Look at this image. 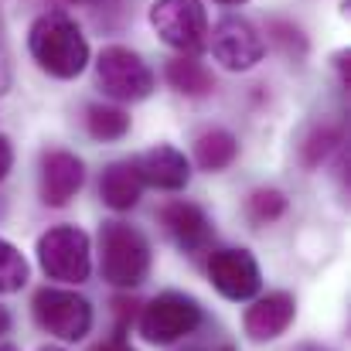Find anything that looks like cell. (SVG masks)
<instances>
[{
    "label": "cell",
    "instance_id": "14",
    "mask_svg": "<svg viewBox=\"0 0 351 351\" xmlns=\"http://www.w3.org/2000/svg\"><path fill=\"white\" fill-rule=\"evenodd\" d=\"M140 191H143V181H140L133 160L110 164V167L103 171V178H99V198H103L113 212H130V208L140 202Z\"/></svg>",
    "mask_w": 351,
    "mask_h": 351
},
{
    "label": "cell",
    "instance_id": "5",
    "mask_svg": "<svg viewBox=\"0 0 351 351\" xmlns=\"http://www.w3.org/2000/svg\"><path fill=\"white\" fill-rule=\"evenodd\" d=\"M205 321V311L195 297L188 293H178V290H167L160 297H154L143 314H140V335L150 341V345H171L191 331H198Z\"/></svg>",
    "mask_w": 351,
    "mask_h": 351
},
{
    "label": "cell",
    "instance_id": "24",
    "mask_svg": "<svg viewBox=\"0 0 351 351\" xmlns=\"http://www.w3.org/2000/svg\"><path fill=\"white\" fill-rule=\"evenodd\" d=\"M10 86V65H7V41H3V24H0V93Z\"/></svg>",
    "mask_w": 351,
    "mask_h": 351
},
{
    "label": "cell",
    "instance_id": "19",
    "mask_svg": "<svg viewBox=\"0 0 351 351\" xmlns=\"http://www.w3.org/2000/svg\"><path fill=\"white\" fill-rule=\"evenodd\" d=\"M27 283V259L17 245L0 239V293H17Z\"/></svg>",
    "mask_w": 351,
    "mask_h": 351
},
{
    "label": "cell",
    "instance_id": "20",
    "mask_svg": "<svg viewBox=\"0 0 351 351\" xmlns=\"http://www.w3.org/2000/svg\"><path fill=\"white\" fill-rule=\"evenodd\" d=\"M283 212H287L283 191H276V188H259V191L249 195V219H252L256 226H269V222H276Z\"/></svg>",
    "mask_w": 351,
    "mask_h": 351
},
{
    "label": "cell",
    "instance_id": "26",
    "mask_svg": "<svg viewBox=\"0 0 351 351\" xmlns=\"http://www.w3.org/2000/svg\"><path fill=\"white\" fill-rule=\"evenodd\" d=\"M287 351H328V348H321V345H311V341H304V345H293V348H287Z\"/></svg>",
    "mask_w": 351,
    "mask_h": 351
},
{
    "label": "cell",
    "instance_id": "28",
    "mask_svg": "<svg viewBox=\"0 0 351 351\" xmlns=\"http://www.w3.org/2000/svg\"><path fill=\"white\" fill-rule=\"evenodd\" d=\"M195 351H235L232 345H219V348H195Z\"/></svg>",
    "mask_w": 351,
    "mask_h": 351
},
{
    "label": "cell",
    "instance_id": "30",
    "mask_svg": "<svg viewBox=\"0 0 351 351\" xmlns=\"http://www.w3.org/2000/svg\"><path fill=\"white\" fill-rule=\"evenodd\" d=\"M0 351H17L14 345H0Z\"/></svg>",
    "mask_w": 351,
    "mask_h": 351
},
{
    "label": "cell",
    "instance_id": "27",
    "mask_svg": "<svg viewBox=\"0 0 351 351\" xmlns=\"http://www.w3.org/2000/svg\"><path fill=\"white\" fill-rule=\"evenodd\" d=\"M7 328H10V314L0 307V335H7Z\"/></svg>",
    "mask_w": 351,
    "mask_h": 351
},
{
    "label": "cell",
    "instance_id": "31",
    "mask_svg": "<svg viewBox=\"0 0 351 351\" xmlns=\"http://www.w3.org/2000/svg\"><path fill=\"white\" fill-rule=\"evenodd\" d=\"M219 3H245V0H219Z\"/></svg>",
    "mask_w": 351,
    "mask_h": 351
},
{
    "label": "cell",
    "instance_id": "15",
    "mask_svg": "<svg viewBox=\"0 0 351 351\" xmlns=\"http://www.w3.org/2000/svg\"><path fill=\"white\" fill-rule=\"evenodd\" d=\"M239 154V140H235L229 130H205L198 140H195V160L202 171L215 174V171H226Z\"/></svg>",
    "mask_w": 351,
    "mask_h": 351
},
{
    "label": "cell",
    "instance_id": "11",
    "mask_svg": "<svg viewBox=\"0 0 351 351\" xmlns=\"http://www.w3.org/2000/svg\"><path fill=\"white\" fill-rule=\"evenodd\" d=\"M133 164H136L140 181L150 184V188H160V191H181L191 178L188 157L178 147H167V143H157V147L143 150Z\"/></svg>",
    "mask_w": 351,
    "mask_h": 351
},
{
    "label": "cell",
    "instance_id": "13",
    "mask_svg": "<svg viewBox=\"0 0 351 351\" xmlns=\"http://www.w3.org/2000/svg\"><path fill=\"white\" fill-rule=\"evenodd\" d=\"M293 314H297V304L290 293L276 290V293H266L259 297L249 311H245V335L252 341H269V338H280L290 324H293Z\"/></svg>",
    "mask_w": 351,
    "mask_h": 351
},
{
    "label": "cell",
    "instance_id": "10",
    "mask_svg": "<svg viewBox=\"0 0 351 351\" xmlns=\"http://www.w3.org/2000/svg\"><path fill=\"white\" fill-rule=\"evenodd\" d=\"M86 181V164L69 150H48L41 157V202L51 208L69 205Z\"/></svg>",
    "mask_w": 351,
    "mask_h": 351
},
{
    "label": "cell",
    "instance_id": "22",
    "mask_svg": "<svg viewBox=\"0 0 351 351\" xmlns=\"http://www.w3.org/2000/svg\"><path fill=\"white\" fill-rule=\"evenodd\" d=\"M113 307H117V338H123V331H126V324L133 321V300H126V297H117L113 300Z\"/></svg>",
    "mask_w": 351,
    "mask_h": 351
},
{
    "label": "cell",
    "instance_id": "21",
    "mask_svg": "<svg viewBox=\"0 0 351 351\" xmlns=\"http://www.w3.org/2000/svg\"><path fill=\"white\" fill-rule=\"evenodd\" d=\"M269 31H273V41H276L287 55H297V58H300V55L307 51V41H304L300 27H293V24H287V21H273Z\"/></svg>",
    "mask_w": 351,
    "mask_h": 351
},
{
    "label": "cell",
    "instance_id": "4",
    "mask_svg": "<svg viewBox=\"0 0 351 351\" xmlns=\"http://www.w3.org/2000/svg\"><path fill=\"white\" fill-rule=\"evenodd\" d=\"M31 311H34L38 328L62 341H82L93 328V304L86 297H79L75 290L45 287L34 293Z\"/></svg>",
    "mask_w": 351,
    "mask_h": 351
},
{
    "label": "cell",
    "instance_id": "3",
    "mask_svg": "<svg viewBox=\"0 0 351 351\" xmlns=\"http://www.w3.org/2000/svg\"><path fill=\"white\" fill-rule=\"evenodd\" d=\"M38 263L48 280L62 283H86L93 273L89 235L75 226H55L38 239Z\"/></svg>",
    "mask_w": 351,
    "mask_h": 351
},
{
    "label": "cell",
    "instance_id": "32",
    "mask_svg": "<svg viewBox=\"0 0 351 351\" xmlns=\"http://www.w3.org/2000/svg\"><path fill=\"white\" fill-rule=\"evenodd\" d=\"M75 3H99V0H75Z\"/></svg>",
    "mask_w": 351,
    "mask_h": 351
},
{
    "label": "cell",
    "instance_id": "29",
    "mask_svg": "<svg viewBox=\"0 0 351 351\" xmlns=\"http://www.w3.org/2000/svg\"><path fill=\"white\" fill-rule=\"evenodd\" d=\"M38 351H65V348H58V345H45V348H38Z\"/></svg>",
    "mask_w": 351,
    "mask_h": 351
},
{
    "label": "cell",
    "instance_id": "8",
    "mask_svg": "<svg viewBox=\"0 0 351 351\" xmlns=\"http://www.w3.org/2000/svg\"><path fill=\"white\" fill-rule=\"evenodd\" d=\"M212 55L229 72H249L263 58V38L245 17H222L212 31Z\"/></svg>",
    "mask_w": 351,
    "mask_h": 351
},
{
    "label": "cell",
    "instance_id": "6",
    "mask_svg": "<svg viewBox=\"0 0 351 351\" xmlns=\"http://www.w3.org/2000/svg\"><path fill=\"white\" fill-rule=\"evenodd\" d=\"M150 27L164 45L178 48L181 55H195L208 41V17L202 0H154Z\"/></svg>",
    "mask_w": 351,
    "mask_h": 351
},
{
    "label": "cell",
    "instance_id": "9",
    "mask_svg": "<svg viewBox=\"0 0 351 351\" xmlns=\"http://www.w3.org/2000/svg\"><path fill=\"white\" fill-rule=\"evenodd\" d=\"M208 276L212 287L229 300H249L263 287L259 263L249 249H215L208 259Z\"/></svg>",
    "mask_w": 351,
    "mask_h": 351
},
{
    "label": "cell",
    "instance_id": "1",
    "mask_svg": "<svg viewBox=\"0 0 351 351\" xmlns=\"http://www.w3.org/2000/svg\"><path fill=\"white\" fill-rule=\"evenodd\" d=\"M27 48L38 69L55 79H75L89 65V41L65 10L41 14L27 31Z\"/></svg>",
    "mask_w": 351,
    "mask_h": 351
},
{
    "label": "cell",
    "instance_id": "2",
    "mask_svg": "<svg viewBox=\"0 0 351 351\" xmlns=\"http://www.w3.org/2000/svg\"><path fill=\"white\" fill-rule=\"evenodd\" d=\"M99 263H103V280H110L113 287H123V290H133L150 273V242L140 229L126 222H103Z\"/></svg>",
    "mask_w": 351,
    "mask_h": 351
},
{
    "label": "cell",
    "instance_id": "16",
    "mask_svg": "<svg viewBox=\"0 0 351 351\" xmlns=\"http://www.w3.org/2000/svg\"><path fill=\"white\" fill-rule=\"evenodd\" d=\"M167 82L181 93V96H208L212 93V86H215V79H212V72L198 62V58H191V55H178V58H171L167 62Z\"/></svg>",
    "mask_w": 351,
    "mask_h": 351
},
{
    "label": "cell",
    "instance_id": "23",
    "mask_svg": "<svg viewBox=\"0 0 351 351\" xmlns=\"http://www.w3.org/2000/svg\"><path fill=\"white\" fill-rule=\"evenodd\" d=\"M10 164H14V147H10V140H7V136L0 133V181L7 178Z\"/></svg>",
    "mask_w": 351,
    "mask_h": 351
},
{
    "label": "cell",
    "instance_id": "17",
    "mask_svg": "<svg viewBox=\"0 0 351 351\" xmlns=\"http://www.w3.org/2000/svg\"><path fill=\"white\" fill-rule=\"evenodd\" d=\"M341 140H345L341 126H335V123H317V126L304 136V143H300L304 164H307V167H317L321 160H328V154H331Z\"/></svg>",
    "mask_w": 351,
    "mask_h": 351
},
{
    "label": "cell",
    "instance_id": "18",
    "mask_svg": "<svg viewBox=\"0 0 351 351\" xmlns=\"http://www.w3.org/2000/svg\"><path fill=\"white\" fill-rule=\"evenodd\" d=\"M86 126H89V133H93L96 140H119V136H126V130H130V117H126L123 110H117V106L96 103V106L86 110Z\"/></svg>",
    "mask_w": 351,
    "mask_h": 351
},
{
    "label": "cell",
    "instance_id": "25",
    "mask_svg": "<svg viewBox=\"0 0 351 351\" xmlns=\"http://www.w3.org/2000/svg\"><path fill=\"white\" fill-rule=\"evenodd\" d=\"M96 351H133V348H130L123 338H110V341H103V345H99Z\"/></svg>",
    "mask_w": 351,
    "mask_h": 351
},
{
    "label": "cell",
    "instance_id": "7",
    "mask_svg": "<svg viewBox=\"0 0 351 351\" xmlns=\"http://www.w3.org/2000/svg\"><path fill=\"white\" fill-rule=\"evenodd\" d=\"M96 82L110 99H119V103H140L154 93V72L147 69V62L136 51H130L123 45H110L99 51Z\"/></svg>",
    "mask_w": 351,
    "mask_h": 351
},
{
    "label": "cell",
    "instance_id": "12",
    "mask_svg": "<svg viewBox=\"0 0 351 351\" xmlns=\"http://www.w3.org/2000/svg\"><path fill=\"white\" fill-rule=\"evenodd\" d=\"M160 226L167 229V235L184 249V252H205L212 245V222L208 215L191 205V202H171L160 208Z\"/></svg>",
    "mask_w": 351,
    "mask_h": 351
}]
</instances>
